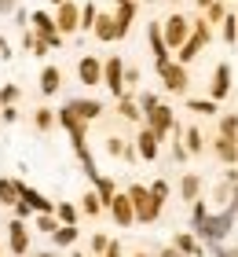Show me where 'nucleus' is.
I'll return each instance as SVG.
<instances>
[{
  "mask_svg": "<svg viewBox=\"0 0 238 257\" xmlns=\"http://www.w3.org/2000/svg\"><path fill=\"white\" fill-rule=\"evenodd\" d=\"M158 74H161V85L169 88L172 96H183V92H187V81L190 77H187V66L183 63H172V59L169 63H158Z\"/></svg>",
  "mask_w": 238,
  "mask_h": 257,
  "instance_id": "4",
  "label": "nucleus"
},
{
  "mask_svg": "<svg viewBox=\"0 0 238 257\" xmlns=\"http://www.w3.org/2000/svg\"><path fill=\"white\" fill-rule=\"evenodd\" d=\"M194 4H198V8H209V4H212V0H194Z\"/></svg>",
  "mask_w": 238,
  "mask_h": 257,
  "instance_id": "46",
  "label": "nucleus"
},
{
  "mask_svg": "<svg viewBox=\"0 0 238 257\" xmlns=\"http://www.w3.org/2000/svg\"><path fill=\"white\" fill-rule=\"evenodd\" d=\"M128 198H132L136 220H143V224H154V220L161 217V202L150 195V188H143V184H132V188H128Z\"/></svg>",
  "mask_w": 238,
  "mask_h": 257,
  "instance_id": "2",
  "label": "nucleus"
},
{
  "mask_svg": "<svg viewBox=\"0 0 238 257\" xmlns=\"http://www.w3.org/2000/svg\"><path fill=\"white\" fill-rule=\"evenodd\" d=\"M180 195H183V202H194V198H201V180L194 177V173H187V177L180 180Z\"/></svg>",
  "mask_w": 238,
  "mask_h": 257,
  "instance_id": "22",
  "label": "nucleus"
},
{
  "mask_svg": "<svg viewBox=\"0 0 238 257\" xmlns=\"http://www.w3.org/2000/svg\"><path fill=\"white\" fill-rule=\"evenodd\" d=\"M220 136L238 140V114H223V118H220Z\"/></svg>",
  "mask_w": 238,
  "mask_h": 257,
  "instance_id": "30",
  "label": "nucleus"
},
{
  "mask_svg": "<svg viewBox=\"0 0 238 257\" xmlns=\"http://www.w3.org/2000/svg\"><path fill=\"white\" fill-rule=\"evenodd\" d=\"M172 246L180 250V253H187V257H205V250H201V242H198L194 235H187V231H180V235L172 239Z\"/></svg>",
  "mask_w": 238,
  "mask_h": 257,
  "instance_id": "19",
  "label": "nucleus"
},
{
  "mask_svg": "<svg viewBox=\"0 0 238 257\" xmlns=\"http://www.w3.org/2000/svg\"><path fill=\"white\" fill-rule=\"evenodd\" d=\"M231 228H234V209H223V213H205L194 224L198 231V239H205V242H223L231 235Z\"/></svg>",
  "mask_w": 238,
  "mask_h": 257,
  "instance_id": "1",
  "label": "nucleus"
},
{
  "mask_svg": "<svg viewBox=\"0 0 238 257\" xmlns=\"http://www.w3.org/2000/svg\"><path fill=\"white\" fill-rule=\"evenodd\" d=\"M0 253H4V250H0Z\"/></svg>",
  "mask_w": 238,
  "mask_h": 257,
  "instance_id": "53",
  "label": "nucleus"
},
{
  "mask_svg": "<svg viewBox=\"0 0 238 257\" xmlns=\"http://www.w3.org/2000/svg\"><path fill=\"white\" fill-rule=\"evenodd\" d=\"M161 37H165V44H169V52H176V48H180V44L190 37V19L180 15V11H176V15H169V19L161 22Z\"/></svg>",
  "mask_w": 238,
  "mask_h": 257,
  "instance_id": "3",
  "label": "nucleus"
},
{
  "mask_svg": "<svg viewBox=\"0 0 238 257\" xmlns=\"http://www.w3.org/2000/svg\"><path fill=\"white\" fill-rule=\"evenodd\" d=\"M136 257H147V253H136Z\"/></svg>",
  "mask_w": 238,
  "mask_h": 257,
  "instance_id": "52",
  "label": "nucleus"
},
{
  "mask_svg": "<svg viewBox=\"0 0 238 257\" xmlns=\"http://www.w3.org/2000/svg\"><path fill=\"white\" fill-rule=\"evenodd\" d=\"M92 33H95L99 41H117V22H114V15H95Z\"/></svg>",
  "mask_w": 238,
  "mask_h": 257,
  "instance_id": "18",
  "label": "nucleus"
},
{
  "mask_svg": "<svg viewBox=\"0 0 238 257\" xmlns=\"http://www.w3.org/2000/svg\"><path fill=\"white\" fill-rule=\"evenodd\" d=\"M33 26H37V33H41V37L48 41V48H59V41H63V37H59V30H55V19L52 15H44V11H33Z\"/></svg>",
  "mask_w": 238,
  "mask_h": 257,
  "instance_id": "12",
  "label": "nucleus"
},
{
  "mask_svg": "<svg viewBox=\"0 0 238 257\" xmlns=\"http://www.w3.org/2000/svg\"><path fill=\"white\" fill-rule=\"evenodd\" d=\"M103 81H106V88H110L114 96H125V63L117 59V55L103 63Z\"/></svg>",
  "mask_w": 238,
  "mask_h": 257,
  "instance_id": "7",
  "label": "nucleus"
},
{
  "mask_svg": "<svg viewBox=\"0 0 238 257\" xmlns=\"http://www.w3.org/2000/svg\"><path fill=\"white\" fill-rule=\"evenodd\" d=\"M117 114H121L125 121H143V110L132 96H117Z\"/></svg>",
  "mask_w": 238,
  "mask_h": 257,
  "instance_id": "21",
  "label": "nucleus"
},
{
  "mask_svg": "<svg viewBox=\"0 0 238 257\" xmlns=\"http://www.w3.org/2000/svg\"><path fill=\"white\" fill-rule=\"evenodd\" d=\"M150 195L165 206V198H169V184H165V180H154V184H150Z\"/></svg>",
  "mask_w": 238,
  "mask_h": 257,
  "instance_id": "34",
  "label": "nucleus"
},
{
  "mask_svg": "<svg viewBox=\"0 0 238 257\" xmlns=\"http://www.w3.org/2000/svg\"><path fill=\"white\" fill-rule=\"evenodd\" d=\"M106 257H121V246H117V242H110V246H106Z\"/></svg>",
  "mask_w": 238,
  "mask_h": 257,
  "instance_id": "44",
  "label": "nucleus"
},
{
  "mask_svg": "<svg viewBox=\"0 0 238 257\" xmlns=\"http://www.w3.org/2000/svg\"><path fill=\"white\" fill-rule=\"evenodd\" d=\"M81 209H85L88 217H95V213H99V209H103V202H99V195H95V191H88V195H85V202H81Z\"/></svg>",
  "mask_w": 238,
  "mask_h": 257,
  "instance_id": "33",
  "label": "nucleus"
},
{
  "mask_svg": "<svg viewBox=\"0 0 238 257\" xmlns=\"http://www.w3.org/2000/svg\"><path fill=\"white\" fill-rule=\"evenodd\" d=\"M125 147H128V144H125L121 136H110V140H106V151H110V155H117V158L125 155Z\"/></svg>",
  "mask_w": 238,
  "mask_h": 257,
  "instance_id": "36",
  "label": "nucleus"
},
{
  "mask_svg": "<svg viewBox=\"0 0 238 257\" xmlns=\"http://www.w3.org/2000/svg\"><path fill=\"white\" fill-rule=\"evenodd\" d=\"M77 77H81V85H103V59L85 55V59L77 63Z\"/></svg>",
  "mask_w": 238,
  "mask_h": 257,
  "instance_id": "11",
  "label": "nucleus"
},
{
  "mask_svg": "<svg viewBox=\"0 0 238 257\" xmlns=\"http://www.w3.org/2000/svg\"><path fill=\"white\" fill-rule=\"evenodd\" d=\"M187 110H194V114H201V118H209V114H216V99H190Z\"/></svg>",
  "mask_w": 238,
  "mask_h": 257,
  "instance_id": "29",
  "label": "nucleus"
},
{
  "mask_svg": "<svg viewBox=\"0 0 238 257\" xmlns=\"http://www.w3.org/2000/svg\"><path fill=\"white\" fill-rule=\"evenodd\" d=\"M201 11H205V22H209V26H212V22H220L223 15H227V8H223V0H212V4H209V8H201Z\"/></svg>",
  "mask_w": 238,
  "mask_h": 257,
  "instance_id": "31",
  "label": "nucleus"
},
{
  "mask_svg": "<svg viewBox=\"0 0 238 257\" xmlns=\"http://www.w3.org/2000/svg\"><path fill=\"white\" fill-rule=\"evenodd\" d=\"M212 257H238V250H231V246H220V242H212Z\"/></svg>",
  "mask_w": 238,
  "mask_h": 257,
  "instance_id": "41",
  "label": "nucleus"
},
{
  "mask_svg": "<svg viewBox=\"0 0 238 257\" xmlns=\"http://www.w3.org/2000/svg\"><path fill=\"white\" fill-rule=\"evenodd\" d=\"M55 213H59V224H77V206L74 202H59Z\"/></svg>",
  "mask_w": 238,
  "mask_h": 257,
  "instance_id": "28",
  "label": "nucleus"
},
{
  "mask_svg": "<svg viewBox=\"0 0 238 257\" xmlns=\"http://www.w3.org/2000/svg\"><path fill=\"white\" fill-rule=\"evenodd\" d=\"M44 257H55V253H44Z\"/></svg>",
  "mask_w": 238,
  "mask_h": 257,
  "instance_id": "51",
  "label": "nucleus"
},
{
  "mask_svg": "<svg viewBox=\"0 0 238 257\" xmlns=\"http://www.w3.org/2000/svg\"><path fill=\"white\" fill-rule=\"evenodd\" d=\"M158 151H161V136L154 133V128H143V133L136 136V155L143 162H154V158H158Z\"/></svg>",
  "mask_w": 238,
  "mask_h": 257,
  "instance_id": "9",
  "label": "nucleus"
},
{
  "mask_svg": "<svg viewBox=\"0 0 238 257\" xmlns=\"http://www.w3.org/2000/svg\"><path fill=\"white\" fill-rule=\"evenodd\" d=\"M147 41H150V52H154V63H169V44L161 37V19L147 26Z\"/></svg>",
  "mask_w": 238,
  "mask_h": 257,
  "instance_id": "13",
  "label": "nucleus"
},
{
  "mask_svg": "<svg viewBox=\"0 0 238 257\" xmlns=\"http://www.w3.org/2000/svg\"><path fill=\"white\" fill-rule=\"evenodd\" d=\"M231 96V63H216L212 70V81H209V99H227Z\"/></svg>",
  "mask_w": 238,
  "mask_h": 257,
  "instance_id": "6",
  "label": "nucleus"
},
{
  "mask_svg": "<svg viewBox=\"0 0 238 257\" xmlns=\"http://www.w3.org/2000/svg\"><path fill=\"white\" fill-rule=\"evenodd\" d=\"M52 4H63V0H52Z\"/></svg>",
  "mask_w": 238,
  "mask_h": 257,
  "instance_id": "49",
  "label": "nucleus"
},
{
  "mask_svg": "<svg viewBox=\"0 0 238 257\" xmlns=\"http://www.w3.org/2000/svg\"><path fill=\"white\" fill-rule=\"evenodd\" d=\"M106 246H110V239H106L103 231H99V235H92V253H95V257H103V253H106Z\"/></svg>",
  "mask_w": 238,
  "mask_h": 257,
  "instance_id": "35",
  "label": "nucleus"
},
{
  "mask_svg": "<svg viewBox=\"0 0 238 257\" xmlns=\"http://www.w3.org/2000/svg\"><path fill=\"white\" fill-rule=\"evenodd\" d=\"M212 151H216V158L227 162V166L238 162V140H231V136H216L212 140Z\"/></svg>",
  "mask_w": 238,
  "mask_h": 257,
  "instance_id": "16",
  "label": "nucleus"
},
{
  "mask_svg": "<svg viewBox=\"0 0 238 257\" xmlns=\"http://www.w3.org/2000/svg\"><path fill=\"white\" fill-rule=\"evenodd\" d=\"M117 4H128V0H117Z\"/></svg>",
  "mask_w": 238,
  "mask_h": 257,
  "instance_id": "47",
  "label": "nucleus"
},
{
  "mask_svg": "<svg viewBox=\"0 0 238 257\" xmlns=\"http://www.w3.org/2000/svg\"><path fill=\"white\" fill-rule=\"evenodd\" d=\"M114 22H117V41L128 37V30H132V22H136V0H128V4H117Z\"/></svg>",
  "mask_w": 238,
  "mask_h": 257,
  "instance_id": "14",
  "label": "nucleus"
},
{
  "mask_svg": "<svg viewBox=\"0 0 238 257\" xmlns=\"http://www.w3.org/2000/svg\"><path fill=\"white\" fill-rule=\"evenodd\" d=\"M59 88H63V74H59L55 66H44L41 70V92L52 96V92H59Z\"/></svg>",
  "mask_w": 238,
  "mask_h": 257,
  "instance_id": "20",
  "label": "nucleus"
},
{
  "mask_svg": "<svg viewBox=\"0 0 238 257\" xmlns=\"http://www.w3.org/2000/svg\"><path fill=\"white\" fill-rule=\"evenodd\" d=\"M95 15H99V11H95V4H85V8H81V22H77V30H92V26H95Z\"/></svg>",
  "mask_w": 238,
  "mask_h": 257,
  "instance_id": "32",
  "label": "nucleus"
},
{
  "mask_svg": "<svg viewBox=\"0 0 238 257\" xmlns=\"http://www.w3.org/2000/svg\"><path fill=\"white\" fill-rule=\"evenodd\" d=\"M169 4H180V0H169Z\"/></svg>",
  "mask_w": 238,
  "mask_h": 257,
  "instance_id": "48",
  "label": "nucleus"
},
{
  "mask_svg": "<svg viewBox=\"0 0 238 257\" xmlns=\"http://www.w3.org/2000/svg\"><path fill=\"white\" fill-rule=\"evenodd\" d=\"M8 242L15 253H26L30 250V235H26V224H19V220H11L8 224Z\"/></svg>",
  "mask_w": 238,
  "mask_h": 257,
  "instance_id": "17",
  "label": "nucleus"
},
{
  "mask_svg": "<svg viewBox=\"0 0 238 257\" xmlns=\"http://www.w3.org/2000/svg\"><path fill=\"white\" fill-rule=\"evenodd\" d=\"M77 22H81V8L70 4V0H63V4H59V15H55V30L59 33H74Z\"/></svg>",
  "mask_w": 238,
  "mask_h": 257,
  "instance_id": "10",
  "label": "nucleus"
},
{
  "mask_svg": "<svg viewBox=\"0 0 238 257\" xmlns=\"http://www.w3.org/2000/svg\"><path fill=\"white\" fill-rule=\"evenodd\" d=\"M106 209L114 213V220H117L121 228H132L136 209H132V198H128V191H125V195H117V191H114V198H110V206H106Z\"/></svg>",
  "mask_w": 238,
  "mask_h": 257,
  "instance_id": "8",
  "label": "nucleus"
},
{
  "mask_svg": "<svg viewBox=\"0 0 238 257\" xmlns=\"http://www.w3.org/2000/svg\"><path fill=\"white\" fill-rule=\"evenodd\" d=\"M143 118H147V128H154V133H158L161 140L172 133V125H176V114H172V107H165V103H154V107L143 114Z\"/></svg>",
  "mask_w": 238,
  "mask_h": 257,
  "instance_id": "5",
  "label": "nucleus"
},
{
  "mask_svg": "<svg viewBox=\"0 0 238 257\" xmlns=\"http://www.w3.org/2000/svg\"><path fill=\"white\" fill-rule=\"evenodd\" d=\"M92 184H95V195H99V202L110 206V198H114V180H106V177H99V173H95Z\"/></svg>",
  "mask_w": 238,
  "mask_h": 257,
  "instance_id": "23",
  "label": "nucleus"
},
{
  "mask_svg": "<svg viewBox=\"0 0 238 257\" xmlns=\"http://www.w3.org/2000/svg\"><path fill=\"white\" fill-rule=\"evenodd\" d=\"M52 235H55V246H70V242H77V224H59Z\"/></svg>",
  "mask_w": 238,
  "mask_h": 257,
  "instance_id": "26",
  "label": "nucleus"
},
{
  "mask_svg": "<svg viewBox=\"0 0 238 257\" xmlns=\"http://www.w3.org/2000/svg\"><path fill=\"white\" fill-rule=\"evenodd\" d=\"M227 202H231L227 209H234V213H238V184H231V198H227Z\"/></svg>",
  "mask_w": 238,
  "mask_h": 257,
  "instance_id": "43",
  "label": "nucleus"
},
{
  "mask_svg": "<svg viewBox=\"0 0 238 257\" xmlns=\"http://www.w3.org/2000/svg\"><path fill=\"white\" fill-rule=\"evenodd\" d=\"M143 4H154V0H143Z\"/></svg>",
  "mask_w": 238,
  "mask_h": 257,
  "instance_id": "50",
  "label": "nucleus"
},
{
  "mask_svg": "<svg viewBox=\"0 0 238 257\" xmlns=\"http://www.w3.org/2000/svg\"><path fill=\"white\" fill-rule=\"evenodd\" d=\"M37 228H41V231H48V235H52V231L59 228V220H55V217H48V213H41V217H37Z\"/></svg>",
  "mask_w": 238,
  "mask_h": 257,
  "instance_id": "37",
  "label": "nucleus"
},
{
  "mask_svg": "<svg viewBox=\"0 0 238 257\" xmlns=\"http://www.w3.org/2000/svg\"><path fill=\"white\" fill-rule=\"evenodd\" d=\"M220 33H223V41H227V44H234L238 41V15L227 11V15L220 19Z\"/></svg>",
  "mask_w": 238,
  "mask_h": 257,
  "instance_id": "25",
  "label": "nucleus"
},
{
  "mask_svg": "<svg viewBox=\"0 0 238 257\" xmlns=\"http://www.w3.org/2000/svg\"><path fill=\"white\" fill-rule=\"evenodd\" d=\"M55 125V114L52 110H37V128H52Z\"/></svg>",
  "mask_w": 238,
  "mask_h": 257,
  "instance_id": "38",
  "label": "nucleus"
},
{
  "mask_svg": "<svg viewBox=\"0 0 238 257\" xmlns=\"http://www.w3.org/2000/svg\"><path fill=\"white\" fill-rule=\"evenodd\" d=\"M66 107L74 110V114H77L81 121H95V118H99V114H103V103H95V99H70Z\"/></svg>",
  "mask_w": 238,
  "mask_h": 257,
  "instance_id": "15",
  "label": "nucleus"
},
{
  "mask_svg": "<svg viewBox=\"0 0 238 257\" xmlns=\"http://www.w3.org/2000/svg\"><path fill=\"white\" fill-rule=\"evenodd\" d=\"M183 147H187V155H201V128L190 125L187 133H183Z\"/></svg>",
  "mask_w": 238,
  "mask_h": 257,
  "instance_id": "27",
  "label": "nucleus"
},
{
  "mask_svg": "<svg viewBox=\"0 0 238 257\" xmlns=\"http://www.w3.org/2000/svg\"><path fill=\"white\" fill-rule=\"evenodd\" d=\"M19 188H22L19 180H0V202H4V206H15V202H19Z\"/></svg>",
  "mask_w": 238,
  "mask_h": 257,
  "instance_id": "24",
  "label": "nucleus"
},
{
  "mask_svg": "<svg viewBox=\"0 0 238 257\" xmlns=\"http://www.w3.org/2000/svg\"><path fill=\"white\" fill-rule=\"evenodd\" d=\"M172 158H176V162H183V158H187V147H183V140H172Z\"/></svg>",
  "mask_w": 238,
  "mask_h": 257,
  "instance_id": "42",
  "label": "nucleus"
},
{
  "mask_svg": "<svg viewBox=\"0 0 238 257\" xmlns=\"http://www.w3.org/2000/svg\"><path fill=\"white\" fill-rule=\"evenodd\" d=\"M128 85H132V88L139 85V70H136V66H125V88H128Z\"/></svg>",
  "mask_w": 238,
  "mask_h": 257,
  "instance_id": "40",
  "label": "nucleus"
},
{
  "mask_svg": "<svg viewBox=\"0 0 238 257\" xmlns=\"http://www.w3.org/2000/svg\"><path fill=\"white\" fill-rule=\"evenodd\" d=\"M19 99V88L15 85H4V88H0V103H15Z\"/></svg>",
  "mask_w": 238,
  "mask_h": 257,
  "instance_id": "39",
  "label": "nucleus"
},
{
  "mask_svg": "<svg viewBox=\"0 0 238 257\" xmlns=\"http://www.w3.org/2000/svg\"><path fill=\"white\" fill-rule=\"evenodd\" d=\"M161 257H187V253H180L176 246H169V250H161Z\"/></svg>",
  "mask_w": 238,
  "mask_h": 257,
  "instance_id": "45",
  "label": "nucleus"
}]
</instances>
